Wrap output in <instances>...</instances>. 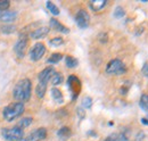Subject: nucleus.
Here are the masks:
<instances>
[{
	"instance_id": "412c9836",
	"label": "nucleus",
	"mask_w": 148,
	"mask_h": 141,
	"mask_svg": "<svg viewBox=\"0 0 148 141\" xmlns=\"http://www.w3.org/2000/svg\"><path fill=\"white\" fill-rule=\"evenodd\" d=\"M139 106L143 110L148 112V94H143L139 101Z\"/></svg>"
},
{
	"instance_id": "9d476101",
	"label": "nucleus",
	"mask_w": 148,
	"mask_h": 141,
	"mask_svg": "<svg viewBox=\"0 0 148 141\" xmlns=\"http://www.w3.org/2000/svg\"><path fill=\"white\" fill-rule=\"evenodd\" d=\"M56 73V70L54 67H46L45 70H42V72H40V74H39V82H41V83H48V81L49 80H51V77H53V75Z\"/></svg>"
},
{
	"instance_id": "bb28decb",
	"label": "nucleus",
	"mask_w": 148,
	"mask_h": 141,
	"mask_svg": "<svg viewBox=\"0 0 148 141\" xmlns=\"http://www.w3.org/2000/svg\"><path fill=\"white\" fill-rule=\"evenodd\" d=\"M10 6V1L8 0H0V12H7Z\"/></svg>"
},
{
	"instance_id": "423d86ee",
	"label": "nucleus",
	"mask_w": 148,
	"mask_h": 141,
	"mask_svg": "<svg viewBox=\"0 0 148 141\" xmlns=\"http://www.w3.org/2000/svg\"><path fill=\"white\" fill-rule=\"evenodd\" d=\"M45 53H46L45 44L41 43V42H38V43H36L32 47V49L30 50V58L33 62H38V60H40L42 58V56L45 55Z\"/></svg>"
},
{
	"instance_id": "2f4dec72",
	"label": "nucleus",
	"mask_w": 148,
	"mask_h": 141,
	"mask_svg": "<svg viewBox=\"0 0 148 141\" xmlns=\"http://www.w3.org/2000/svg\"><path fill=\"white\" fill-rule=\"evenodd\" d=\"M141 123L148 125V120H147V118H143V120H141Z\"/></svg>"
},
{
	"instance_id": "39448f33",
	"label": "nucleus",
	"mask_w": 148,
	"mask_h": 141,
	"mask_svg": "<svg viewBox=\"0 0 148 141\" xmlns=\"http://www.w3.org/2000/svg\"><path fill=\"white\" fill-rule=\"evenodd\" d=\"M26 47H27V36L25 34H21L17 42L14 46V50H15V53L19 58L24 57L25 51H26Z\"/></svg>"
},
{
	"instance_id": "7ed1b4c3",
	"label": "nucleus",
	"mask_w": 148,
	"mask_h": 141,
	"mask_svg": "<svg viewBox=\"0 0 148 141\" xmlns=\"http://www.w3.org/2000/svg\"><path fill=\"white\" fill-rule=\"evenodd\" d=\"M1 136L7 141H22L24 138V131L22 127H19L17 125V126H14L12 129H2Z\"/></svg>"
},
{
	"instance_id": "9b49d317",
	"label": "nucleus",
	"mask_w": 148,
	"mask_h": 141,
	"mask_svg": "<svg viewBox=\"0 0 148 141\" xmlns=\"http://www.w3.org/2000/svg\"><path fill=\"white\" fill-rule=\"evenodd\" d=\"M50 26H51L54 30L60 32V33H69V32H70V30H69L66 26H64L60 22H58L56 18H51V19H50Z\"/></svg>"
},
{
	"instance_id": "a878e982",
	"label": "nucleus",
	"mask_w": 148,
	"mask_h": 141,
	"mask_svg": "<svg viewBox=\"0 0 148 141\" xmlns=\"http://www.w3.org/2000/svg\"><path fill=\"white\" fill-rule=\"evenodd\" d=\"M49 43H50L53 47H59V46H62V44L64 43V40H63L62 38H54V39L50 40Z\"/></svg>"
},
{
	"instance_id": "6ab92c4d",
	"label": "nucleus",
	"mask_w": 148,
	"mask_h": 141,
	"mask_svg": "<svg viewBox=\"0 0 148 141\" xmlns=\"http://www.w3.org/2000/svg\"><path fill=\"white\" fill-rule=\"evenodd\" d=\"M0 31L3 34H12L13 32L16 31V26L15 25H1L0 26Z\"/></svg>"
},
{
	"instance_id": "393cba45",
	"label": "nucleus",
	"mask_w": 148,
	"mask_h": 141,
	"mask_svg": "<svg viewBox=\"0 0 148 141\" xmlns=\"http://www.w3.org/2000/svg\"><path fill=\"white\" fill-rule=\"evenodd\" d=\"M124 15H125L124 9H123L121 6H117V7L115 8V10H114V17L115 18H122Z\"/></svg>"
},
{
	"instance_id": "20e7f679",
	"label": "nucleus",
	"mask_w": 148,
	"mask_h": 141,
	"mask_svg": "<svg viewBox=\"0 0 148 141\" xmlns=\"http://www.w3.org/2000/svg\"><path fill=\"white\" fill-rule=\"evenodd\" d=\"M125 66L120 59H113L106 66V73L112 75H121L125 73Z\"/></svg>"
},
{
	"instance_id": "4468645a",
	"label": "nucleus",
	"mask_w": 148,
	"mask_h": 141,
	"mask_svg": "<svg viewBox=\"0 0 148 141\" xmlns=\"http://www.w3.org/2000/svg\"><path fill=\"white\" fill-rule=\"evenodd\" d=\"M17 14L15 12H0V21L1 22H13L16 19Z\"/></svg>"
},
{
	"instance_id": "1a4fd4ad",
	"label": "nucleus",
	"mask_w": 148,
	"mask_h": 141,
	"mask_svg": "<svg viewBox=\"0 0 148 141\" xmlns=\"http://www.w3.org/2000/svg\"><path fill=\"white\" fill-rule=\"evenodd\" d=\"M67 84L70 87V90L72 91V98L75 99V97L80 92V81H79V79L76 76H74V75L70 76L69 81H67Z\"/></svg>"
},
{
	"instance_id": "f3484780",
	"label": "nucleus",
	"mask_w": 148,
	"mask_h": 141,
	"mask_svg": "<svg viewBox=\"0 0 148 141\" xmlns=\"http://www.w3.org/2000/svg\"><path fill=\"white\" fill-rule=\"evenodd\" d=\"M65 64H66V66H67V67H70V68H74V67H76V66H77L79 62H77V59H76V58H74V57H72V56H66V57H65Z\"/></svg>"
},
{
	"instance_id": "a211bd4d",
	"label": "nucleus",
	"mask_w": 148,
	"mask_h": 141,
	"mask_svg": "<svg viewBox=\"0 0 148 141\" xmlns=\"http://www.w3.org/2000/svg\"><path fill=\"white\" fill-rule=\"evenodd\" d=\"M62 58H63V55L60 53H53L48 59H47V63L48 64H57V63H59L60 60H62Z\"/></svg>"
},
{
	"instance_id": "aec40b11",
	"label": "nucleus",
	"mask_w": 148,
	"mask_h": 141,
	"mask_svg": "<svg viewBox=\"0 0 148 141\" xmlns=\"http://www.w3.org/2000/svg\"><path fill=\"white\" fill-rule=\"evenodd\" d=\"M57 136L60 137V138H69V137L71 136V130H70V127H67V126L60 127V129L58 130V132H57Z\"/></svg>"
},
{
	"instance_id": "ddd939ff",
	"label": "nucleus",
	"mask_w": 148,
	"mask_h": 141,
	"mask_svg": "<svg viewBox=\"0 0 148 141\" xmlns=\"http://www.w3.org/2000/svg\"><path fill=\"white\" fill-rule=\"evenodd\" d=\"M106 5H107L106 0H91V1H89V6H90V8L92 9L93 12L101 10Z\"/></svg>"
},
{
	"instance_id": "f03ea898",
	"label": "nucleus",
	"mask_w": 148,
	"mask_h": 141,
	"mask_svg": "<svg viewBox=\"0 0 148 141\" xmlns=\"http://www.w3.org/2000/svg\"><path fill=\"white\" fill-rule=\"evenodd\" d=\"M23 113H24V104L18 101L6 106L2 110V116L7 122H12L16 117L21 116Z\"/></svg>"
},
{
	"instance_id": "dca6fc26",
	"label": "nucleus",
	"mask_w": 148,
	"mask_h": 141,
	"mask_svg": "<svg viewBox=\"0 0 148 141\" xmlns=\"http://www.w3.org/2000/svg\"><path fill=\"white\" fill-rule=\"evenodd\" d=\"M46 90H47V84L39 82L37 88H36V93H37L38 98H43L46 94Z\"/></svg>"
},
{
	"instance_id": "6e6552de",
	"label": "nucleus",
	"mask_w": 148,
	"mask_h": 141,
	"mask_svg": "<svg viewBox=\"0 0 148 141\" xmlns=\"http://www.w3.org/2000/svg\"><path fill=\"white\" fill-rule=\"evenodd\" d=\"M46 137H47V130L45 127H40V129H37L36 131L31 132L25 138H23L22 141H40L46 139Z\"/></svg>"
},
{
	"instance_id": "4be33fe9",
	"label": "nucleus",
	"mask_w": 148,
	"mask_h": 141,
	"mask_svg": "<svg viewBox=\"0 0 148 141\" xmlns=\"http://www.w3.org/2000/svg\"><path fill=\"white\" fill-rule=\"evenodd\" d=\"M47 8H48V10L53 14V15H58L59 14V9H58V7L56 6L54 2H51V1H47Z\"/></svg>"
},
{
	"instance_id": "f257e3e1",
	"label": "nucleus",
	"mask_w": 148,
	"mask_h": 141,
	"mask_svg": "<svg viewBox=\"0 0 148 141\" xmlns=\"http://www.w3.org/2000/svg\"><path fill=\"white\" fill-rule=\"evenodd\" d=\"M31 90H32V83L29 79H23L18 81V83L15 86L13 96L15 99H17L19 103L27 101L31 98Z\"/></svg>"
},
{
	"instance_id": "c85d7f7f",
	"label": "nucleus",
	"mask_w": 148,
	"mask_h": 141,
	"mask_svg": "<svg viewBox=\"0 0 148 141\" xmlns=\"http://www.w3.org/2000/svg\"><path fill=\"white\" fill-rule=\"evenodd\" d=\"M104 141H119V137H117V134H111Z\"/></svg>"
},
{
	"instance_id": "cd10ccee",
	"label": "nucleus",
	"mask_w": 148,
	"mask_h": 141,
	"mask_svg": "<svg viewBox=\"0 0 148 141\" xmlns=\"http://www.w3.org/2000/svg\"><path fill=\"white\" fill-rule=\"evenodd\" d=\"M82 106L84 108H90L92 106V99L90 97H84L82 100Z\"/></svg>"
},
{
	"instance_id": "5701e85b",
	"label": "nucleus",
	"mask_w": 148,
	"mask_h": 141,
	"mask_svg": "<svg viewBox=\"0 0 148 141\" xmlns=\"http://www.w3.org/2000/svg\"><path fill=\"white\" fill-rule=\"evenodd\" d=\"M33 122V120H32V117H30V116H27V117H23L21 121L18 122V126L19 127H27V126H30L31 123Z\"/></svg>"
},
{
	"instance_id": "b1692460",
	"label": "nucleus",
	"mask_w": 148,
	"mask_h": 141,
	"mask_svg": "<svg viewBox=\"0 0 148 141\" xmlns=\"http://www.w3.org/2000/svg\"><path fill=\"white\" fill-rule=\"evenodd\" d=\"M63 82V75L60 74V73H57L56 72L55 74L53 75V77H51V83L54 84V86H58V84H60Z\"/></svg>"
},
{
	"instance_id": "f8f14e48",
	"label": "nucleus",
	"mask_w": 148,
	"mask_h": 141,
	"mask_svg": "<svg viewBox=\"0 0 148 141\" xmlns=\"http://www.w3.org/2000/svg\"><path fill=\"white\" fill-rule=\"evenodd\" d=\"M49 33V27H47V26H42V27H39L37 29L36 31H33L32 33H31V38L32 39H41V38H45L46 35Z\"/></svg>"
},
{
	"instance_id": "2eb2a0df",
	"label": "nucleus",
	"mask_w": 148,
	"mask_h": 141,
	"mask_svg": "<svg viewBox=\"0 0 148 141\" xmlns=\"http://www.w3.org/2000/svg\"><path fill=\"white\" fill-rule=\"evenodd\" d=\"M51 97H53V99L55 100L56 103H58V104H63L64 103L63 93L60 92V90H58L57 88L51 89Z\"/></svg>"
},
{
	"instance_id": "c756f323",
	"label": "nucleus",
	"mask_w": 148,
	"mask_h": 141,
	"mask_svg": "<svg viewBox=\"0 0 148 141\" xmlns=\"http://www.w3.org/2000/svg\"><path fill=\"white\" fill-rule=\"evenodd\" d=\"M141 72H143V74H144L145 76H147V77H148V63H146V64L143 66Z\"/></svg>"
},
{
	"instance_id": "0eeeda50",
	"label": "nucleus",
	"mask_w": 148,
	"mask_h": 141,
	"mask_svg": "<svg viewBox=\"0 0 148 141\" xmlns=\"http://www.w3.org/2000/svg\"><path fill=\"white\" fill-rule=\"evenodd\" d=\"M75 22H76V24H77V26H79L80 29H87V27L89 26L90 16H89V14H88L86 10L81 9V10H79V12L76 13V15H75Z\"/></svg>"
},
{
	"instance_id": "7c9ffc66",
	"label": "nucleus",
	"mask_w": 148,
	"mask_h": 141,
	"mask_svg": "<svg viewBox=\"0 0 148 141\" xmlns=\"http://www.w3.org/2000/svg\"><path fill=\"white\" fill-rule=\"evenodd\" d=\"M77 114L80 115V118H83L84 117V113H83L82 108H77Z\"/></svg>"
}]
</instances>
